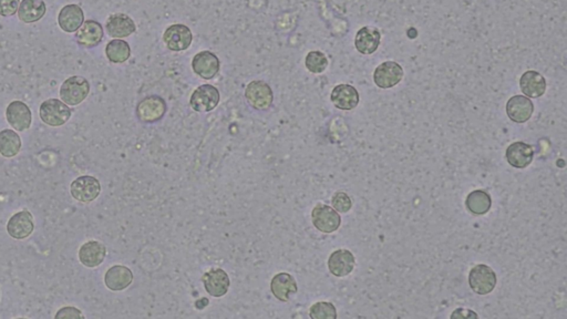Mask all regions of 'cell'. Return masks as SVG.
<instances>
[{
    "label": "cell",
    "instance_id": "obj_31",
    "mask_svg": "<svg viewBox=\"0 0 567 319\" xmlns=\"http://www.w3.org/2000/svg\"><path fill=\"white\" fill-rule=\"evenodd\" d=\"M305 66L311 73H322L328 67V59L322 51H311L306 56Z\"/></svg>",
    "mask_w": 567,
    "mask_h": 319
},
{
    "label": "cell",
    "instance_id": "obj_8",
    "mask_svg": "<svg viewBox=\"0 0 567 319\" xmlns=\"http://www.w3.org/2000/svg\"><path fill=\"white\" fill-rule=\"evenodd\" d=\"M313 224L322 233H334L341 224V217L337 211L325 204H317L311 212Z\"/></svg>",
    "mask_w": 567,
    "mask_h": 319
},
{
    "label": "cell",
    "instance_id": "obj_15",
    "mask_svg": "<svg viewBox=\"0 0 567 319\" xmlns=\"http://www.w3.org/2000/svg\"><path fill=\"white\" fill-rule=\"evenodd\" d=\"M534 113V104L530 98L524 95H514L507 101V113L509 118L516 123H525L530 120Z\"/></svg>",
    "mask_w": 567,
    "mask_h": 319
},
{
    "label": "cell",
    "instance_id": "obj_23",
    "mask_svg": "<svg viewBox=\"0 0 567 319\" xmlns=\"http://www.w3.org/2000/svg\"><path fill=\"white\" fill-rule=\"evenodd\" d=\"M297 291L296 281L291 274L278 273L272 279L271 292L280 302H288Z\"/></svg>",
    "mask_w": 567,
    "mask_h": 319
},
{
    "label": "cell",
    "instance_id": "obj_21",
    "mask_svg": "<svg viewBox=\"0 0 567 319\" xmlns=\"http://www.w3.org/2000/svg\"><path fill=\"white\" fill-rule=\"evenodd\" d=\"M381 34L376 27L366 26L360 29L354 38L356 49L363 55H372L379 48Z\"/></svg>",
    "mask_w": 567,
    "mask_h": 319
},
{
    "label": "cell",
    "instance_id": "obj_33",
    "mask_svg": "<svg viewBox=\"0 0 567 319\" xmlns=\"http://www.w3.org/2000/svg\"><path fill=\"white\" fill-rule=\"evenodd\" d=\"M331 204L335 210L339 213L349 212L352 207V199L345 192L335 193V196L331 199Z\"/></svg>",
    "mask_w": 567,
    "mask_h": 319
},
{
    "label": "cell",
    "instance_id": "obj_1",
    "mask_svg": "<svg viewBox=\"0 0 567 319\" xmlns=\"http://www.w3.org/2000/svg\"><path fill=\"white\" fill-rule=\"evenodd\" d=\"M41 120L50 127H61L71 118L72 113L68 104L58 99H49L43 102L39 109Z\"/></svg>",
    "mask_w": 567,
    "mask_h": 319
},
{
    "label": "cell",
    "instance_id": "obj_4",
    "mask_svg": "<svg viewBox=\"0 0 567 319\" xmlns=\"http://www.w3.org/2000/svg\"><path fill=\"white\" fill-rule=\"evenodd\" d=\"M245 98L254 109L265 111L273 104V90L265 81L254 80L246 86Z\"/></svg>",
    "mask_w": 567,
    "mask_h": 319
},
{
    "label": "cell",
    "instance_id": "obj_3",
    "mask_svg": "<svg viewBox=\"0 0 567 319\" xmlns=\"http://www.w3.org/2000/svg\"><path fill=\"white\" fill-rule=\"evenodd\" d=\"M496 274L485 264H479L470 270V287L478 295H487L496 288Z\"/></svg>",
    "mask_w": 567,
    "mask_h": 319
},
{
    "label": "cell",
    "instance_id": "obj_35",
    "mask_svg": "<svg viewBox=\"0 0 567 319\" xmlns=\"http://www.w3.org/2000/svg\"><path fill=\"white\" fill-rule=\"evenodd\" d=\"M56 318H84V315L75 307H64L56 314Z\"/></svg>",
    "mask_w": 567,
    "mask_h": 319
},
{
    "label": "cell",
    "instance_id": "obj_7",
    "mask_svg": "<svg viewBox=\"0 0 567 319\" xmlns=\"http://www.w3.org/2000/svg\"><path fill=\"white\" fill-rule=\"evenodd\" d=\"M219 91L212 84H202L191 95L190 106L196 113H210L219 104Z\"/></svg>",
    "mask_w": 567,
    "mask_h": 319
},
{
    "label": "cell",
    "instance_id": "obj_10",
    "mask_svg": "<svg viewBox=\"0 0 567 319\" xmlns=\"http://www.w3.org/2000/svg\"><path fill=\"white\" fill-rule=\"evenodd\" d=\"M402 78V67L395 61L383 62L374 70V84L381 89H390L392 86H397Z\"/></svg>",
    "mask_w": 567,
    "mask_h": 319
},
{
    "label": "cell",
    "instance_id": "obj_36",
    "mask_svg": "<svg viewBox=\"0 0 567 319\" xmlns=\"http://www.w3.org/2000/svg\"><path fill=\"white\" fill-rule=\"evenodd\" d=\"M451 317H457V318H461V317H462V318H471V317H474V318H478V315L473 313L472 311L459 308V309H457V311L451 315Z\"/></svg>",
    "mask_w": 567,
    "mask_h": 319
},
{
    "label": "cell",
    "instance_id": "obj_25",
    "mask_svg": "<svg viewBox=\"0 0 567 319\" xmlns=\"http://www.w3.org/2000/svg\"><path fill=\"white\" fill-rule=\"evenodd\" d=\"M84 21V10L78 5H67L58 16V23L64 32H75Z\"/></svg>",
    "mask_w": 567,
    "mask_h": 319
},
{
    "label": "cell",
    "instance_id": "obj_2",
    "mask_svg": "<svg viewBox=\"0 0 567 319\" xmlns=\"http://www.w3.org/2000/svg\"><path fill=\"white\" fill-rule=\"evenodd\" d=\"M89 81L80 75H73L64 81L60 88V98L68 106L82 104L89 95Z\"/></svg>",
    "mask_w": 567,
    "mask_h": 319
},
{
    "label": "cell",
    "instance_id": "obj_26",
    "mask_svg": "<svg viewBox=\"0 0 567 319\" xmlns=\"http://www.w3.org/2000/svg\"><path fill=\"white\" fill-rule=\"evenodd\" d=\"M520 86L527 97L538 99L546 91V80L539 72L529 70L522 75Z\"/></svg>",
    "mask_w": 567,
    "mask_h": 319
},
{
    "label": "cell",
    "instance_id": "obj_20",
    "mask_svg": "<svg viewBox=\"0 0 567 319\" xmlns=\"http://www.w3.org/2000/svg\"><path fill=\"white\" fill-rule=\"evenodd\" d=\"M106 256L107 248L100 241H86L79 250V259L86 268H98L99 265L104 263Z\"/></svg>",
    "mask_w": 567,
    "mask_h": 319
},
{
    "label": "cell",
    "instance_id": "obj_28",
    "mask_svg": "<svg viewBox=\"0 0 567 319\" xmlns=\"http://www.w3.org/2000/svg\"><path fill=\"white\" fill-rule=\"evenodd\" d=\"M466 204L468 210L474 215H484L492 206V199L485 191H473L468 196Z\"/></svg>",
    "mask_w": 567,
    "mask_h": 319
},
{
    "label": "cell",
    "instance_id": "obj_19",
    "mask_svg": "<svg viewBox=\"0 0 567 319\" xmlns=\"http://www.w3.org/2000/svg\"><path fill=\"white\" fill-rule=\"evenodd\" d=\"M331 102L338 109L350 111L359 104V93L350 84H338L335 86L330 95Z\"/></svg>",
    "mask_w": 567,
    "mask_h": 319
},
{
    "label": "cell",
    "instance_id": "obj_32",
    "mask_svg": "<svg viewBox=\"0 0 567 319\" xmlns=\"http://www.w3.org/2000/svg\"><path fill=\"white\" fill-rule=\"evenodd\" d=\"M309 316L313 319H335L337 318V311L331 303L318 302L311 306Z\"/></svg>",
    "mask_w": 567,
    "mask_h": 319
},
{
    "label": "cell",
    "instance_id": "obj_22",
    "mask_svg": "<svg viewBox=\"0 0 567 319\" xmlns=\"http://www.w3.org/2000/svg\"><path fill=\"white\" fill-rule=\"evenodd\" d=\"M106 28H107L109 36L115 39L129 37L136 30V23L132 18L125 14H111L108 18Z\"/></svg>",
    "mask_w": 567,
    "mask_h": 319
},
{
    "label": "cell",
    "instance_id": "obj_30",
    "mask_svg": "<svg viewBox=\"0 0 567 319\" xmlns=\"http://www.w3.org/2000/svg\"><path fill=\"white\" fill-rule=\"evenodd\" d=\"M106 55L112 64H123L131 57V48L127 41L114 39L108 43L106 47Z\"/></svg>",
    "mask_w": 567,
    "mask_h": 319
},
{
    "label": "cell",
    "instance_id": "obj_11",
    "mask_svg": "<svg viewBox=\"0 0 567 319\" xmlns=\"http://www.w3.org/2000/svg\"><path fill=\"white\" fill-rule=\"evenodd\" d=\"M192 68L196 75L205 80L213 79L219 73L221 62L217 56L210 51H201L194 56Z\"/></svg>",
    "mask_w": 567,
    "mask_h": 319
},
{
    "label": "cell",
    "instance_id": "obj_6",
    "mask_svg": "<svg viewBox=\"0 0 567 319\" xmlns=\"http://www.w3.org/2000/svg\"><path fill=\"white\" fill-rule=\"evenodd\" d=\"M70 193L72 198L77 201L90 203L100 196V182L95 176H79L70 185Z\"/></svg>",
    "mask_w": 567,
    "mask_h": 319
},
{
    "label": "cell",
    "instance_id": "obj_12",
    "mask_svg": "<svg viewBox=\"0 0 567 319\" xmlns=\"http://www.w3.org/2000/svg\"><path fill=\"white\" fill-rule=\"evenodd\" d=\"M202 282L204 284L205 291L210 296L222 297L230 290V281L228 273L221 268H213L203 275Z\"/></svg>",
    "mask_w": 567,
    "mask_h": 319
},
{
    "label": "cell",
    "instance_id": "obj_18",
    "mask_svg": "<svg viewBox=\"0 0 567 319\" xmlns=\"http://www.w3.org/2000/svg\"><path fill=\"white\" fill-rule=\"evenodd\" d=\"M507 160L510 165L516 169H525L532 163L534 158V149L530 144L518 141L510 144L505 153Z\"/></svg>",
    "mask_w": 567,
    "mask_h": 319
},
{
    "label": "cell",
    "instance_id": "obj_29",
    "mask_svg": "<svg viewBox=\"0 0 567 319\" xmlns=\"http://www.w3.org/2000/svg\"><path fill=\"white\" fill-rule=\"evenodd\" d=\"M21 149V139L12 130H3L0 132V154L5 158H14Z\"/></svg>",
    "mask_w": 567,
    "mask_h": 319
},
{
    "label": "cell",
    "instance_id": "obj_17",
    "mask_svg": "<svg viewBox=\"0 0 567 319\" xmlns=\"http://www.w3.org/2000/svg\"><path fill=\"white\" fill-rule=\"evenodd\" d=\"M356 264L354 254L348 250H337L329 256L328 268L334 276L345 277L352 273Z\"/></svg>",
    "mask_w": 567,
    "mask_h": 319
},
{
    "label": "cell",
    "instance_id": "obj_13",
    "mask_svg": "<svg viewBox=\"0 0 567 319\" xmlns=\"http://www.w3.org/2000/svg\"><path fill=\"white\" fill-rule=\"evenodd\" d=\"M35 230V223L32 213L21 211L12 215L7 224V232L14 239H27Z\"/></svg>",
    "mask_w": 567,
    "mask_h": 319
},
{
    "label": "cell",
    "instance_id": "obj_9",
    "mask_svg": "<svg viewBox=\"0 0 567 319\" xmlns=\"http://www.w3.org/2000/svg\"><path fill=\"white\" fill-rule=\"evenodd\" d=\"M163 41L172 51H183L191 46L193 41V34L185 25L176 23L167 27L163 34Z\"/></svg>",
    "mask_w": 567,
    "mask_h": 319
},
{
    "label": "cell",
    "instance_id": "obj_24",
    "mask_svg": "<svg viewBox=\"0 0 567 319\" xmlns=\"http://www.w3.org/2000/svg\"><path fill=\"white\" fill-rule=\"evenodd\" d=\"M133 282L132 270L123 265H114L107 270L104 275V283L113 292L123 291Z\"/></svg>",
    "mask_w": 567,
    "mask_h": 319
},
{
    "label": "cell",
    "instance_id": "obj_34",
    "mask_svg": "<svg viewBox=\"0 0 567 319\" xmlns=\"http://www.w3.org/2000/svg\"><path fill=\"white\" fill-rule=\"evenodd\" d=\"M21 0H0V16L12 17L19 8Z\"/></svg>",
    "mask_w": 567,
    "mask_h": 319
},
{
    "label": "cell",
    "instance_id": "obj_14",
    "mask_svg": "<svg viewBox=\"0 0 567 319\" xmlns=\"http://www.w3.org/2000/svg\"><path fill=\"white\" fill-rule=\"evenodd\" d=\"M7 121L17 131H26L32 126V111L23 101H12L6 110Z\"/></svg>",
    "mask_w": 567,
    "mask_h": 319
},
{
    "label": "cell",
    "instance_id": "obj_5",
    "mask_svg": "<svg viewBox=\"0 0 567 319\" xmlns=\"http://www.w3.org/2000/svg\"><path fill=\"white\" fill-rule=\"evenodd\" d=\"M167 113V104L158 95H150L140 101L136 106V115L143 123L152 124L161 120Z\"/></svg>",
    "mask_w": 567,
    "mask_h": 319
},
{
    "label": "cell",
    "instance_id": "obj_16",
    "mask_svg": "<svg viewBox=\"0 0 567 319\" xmlns=\"http://www.w3.org/2000/svg\"><path fill=\"white\" fill-rule=\"evenodd\" d=\"M104 27L98 21H84L82 26L77 30L75 39L77 43L84 48H93L98 46L99 43L104 39Z\"/></svg>",
    "mask_w": 567,
    "mask_h": 319
},
{
    "label": "cell",
    "instance_id": "obj_27",
    "mask_svg": "<svg viewBox=\"0 0 567 319\" xmlns=\"http://www.w3.org/2000/svg\"><path fill=\"white\" fill-rule=\"evenodd\" d=\"M47 12L43 0H23L18 8V18L25 23H34L40 21Z\"/></svg>",
    "mask_w": 567,
    "mask_h": 319
}]
</instances>
